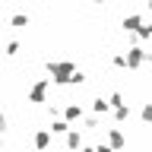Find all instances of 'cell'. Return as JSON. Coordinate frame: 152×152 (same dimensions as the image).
<instances>
[{
  "mask_svg": "<svg viewBox=\"0 0 152 152\" xmlns=\"http://www.w3.org/2000/svg\"><path fill=\"white\" fill-rule=\"evenodd\" d=\"M51 73H54V79H66V76L73 73V66L70 64H51Z\"/></svg>",
  "mask_w": 152,
  "mask_h": 152,
  "instance_id": "cell-1",
  "label": "cell"
},
{
  "mask_svg": "<svg viewBox=\"0 0 152 152\" xmlns=\"http://www.w3.org/2000/svg\"><path fill=\"white\" fill-rule=\"evenodd\" d=\"M41 98H45V79H41V83H35V89H32V102H41Z\"/></svg>",
  "mask_w": 152,
  "mask_h": 152,
  "instance_id": "cell-2",
  "label": "cell"
},
{
  "mask_svg": "<svg viewBox=\"0 0 152 152\" xmlns=\"http://www.w3.org/2000/svg\"><path fill=\"white\" fill-rule=\"evenodd\" d=\"M35 146H38V149H45V146H48V133H38V136H35Z\"/></svg>",
  "mask_w": 152,
  "mask_h": 152,
  "instance_id": "cell-3",
  "label": "cell"
}]
</instances>
